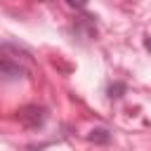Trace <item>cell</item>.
<instances>
[{"label": "cell", "mask_w": 151, "mask_h": 151, "mask_svg": "<svg viewBox=\"0 0 151 151\" xmlns=\"http://www.w3.org/2000/svg\"><path fill=\"white\" fill-rule=\"evenodd\" d=\"M31 68V54L14 45V42H5L0 45V76L5 80H19L28 73Z\"/></svg>", "instance_id": "6da1fadb"}, {"label": "cell", "mask_w": 151, "mask_h": 151, "mask_svg": "<svg viewBox=\"0 0 151 151\" xmlns=\"http://www.w3.org/2000/svg\"><path fill=\"white\" fill-rule=\"evenodd\" d=\"M19 120L24 127L28 130H40L47 120V109L45 106H38V104H28L19 111Z\"/></svg>", "instance_id": "7a4b0ae2"}, {"label": "cell", "mask_w": 151, "mask_h": 151, "mask_svg": "<svg viewBox=\"0 0 151 151\" xmlns=\"http://www.w3.org/2000/svg\"><path fill=\"white\" fill-rule=\"evenodd\" d=\"M87 139L94 142V144H109V142H111V132H109L106 127H94V130L87 134Z\"/></svg>", "instance_id": "3957f363"}, {"label": "cell", "mask_w": 151, "mask_h": 151, "mask_svg": "<svg viewBox=\"0 0 151 151\" xmlns=\"http://www.w3.org/2000/svg\"><path fill=\"white\" fill-rule=\"evenodd\" d=\"M123 92H125V85H123V83H116V85H111V87H109V97H111V99L123 97Z\"/></svg>", "instance_id": "277c9868"}, {"label": "cell", "mask_w": 151, "mask_h": 151, "mask_svg": "<svg viewBox=\"0 0 151 151\" xmlns=\"http://www.w3.org/2000/svg\"><path fill=\"white\" fill-rule=\"evenodd\" d=\"M144 47L151 52V35H146V38H144Z\"/></svg>", "instance_id": "5b68a950"}]
</instances>
